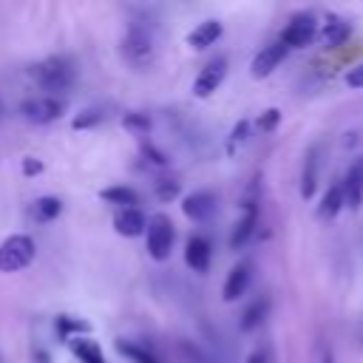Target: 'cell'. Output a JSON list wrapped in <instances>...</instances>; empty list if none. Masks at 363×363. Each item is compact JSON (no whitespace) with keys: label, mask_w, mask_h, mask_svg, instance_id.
Here are the masks:
<instances>
[{"label":"cell","mask_w":363,"mask_h":363,"mask_svg":"<svg viewBox=\"0 0 363 363\" xmlns=\"http://www.w3.org/2000/svg\"><path fill=\"white\" fill-rule=\"evenodd\" d=\"M57 329H60L62 335H68V332H85L88 326H85L82 320H68V318H57Z\"/></svg>","instance_id":"4316f807"},{"label":"cell","mask_w":363,"mask_h":363,"mask_svg":"<svg viewBox=\"0 0 363 363\" xmlns=\"http://www.w3.org/2000/svg\"><path fill=\"white\" fill-rule=\"evenodd\" d=\"M340 207H343V190H340V184H335V187L326 190V196H323V201L318 207V216L320 218H332V216L340 213Z\"/></svg>","instance_id":"d6986e66"},{"label":"cell","mask_w":363,"mask_h":363,"mask_svg":"<svg viewBox=\"0 0 363 363\" xmlns=\"http://www.w3.org/2000/svg\"><path fill=\"white\" fill-rule=\"evenodd\" d=\"M43 170V162H37V159H23V173L26 176H37Z\"/></svg>","instance_id":"f546056e"},{"label":"cell","mask_w":363,"mask_h":363,"mask_svg":"<svg viewBox=\"0 0 363 363\" xmlns=\"http://www.w3.org/2000/svg\"><path fill=\"white\" fill-rule=\"evenodd\" d=\"M218 37H221V23H218V20H204V23H199V26L187 34V45L196 48V51H204V48L213 45Z\"/></svg>","instance_id":"4fadbf2b"},{"label":"cell","mask_w":363,"mask_h":363,"mask_svg":"<svg viewBox=\"0 0 363 363\" xmlns=\"http://www.w3.org/2000/svg\"><path fill=\"white\" fill-rule=\"evenodd\" d=\"M315 187H318V150L312 147V150H309V156H306V162H303V176H301V196H303V199H312Z\"/></svg>","instance_id":"2e32d148"},{"label":"cell","mask_w":363,"mask_h":363,"mask_svg":"<svg viewBox=\"0 0 363 363\" xmlns=\"http://www.w3.org/2000/svg\"><path fill=\"white\" fill-rule=\"evenodd\" d=\"M247 363H267V357H264L261 352H252V354L247 357Z\"/></svg>","instance_id":"1f68e13d"},{"label":"cell","mask_w":363,"mask_h":363,"mask_svg":"<svg viewBox=\"0 0 363 363\" xmlns=\"http://www.w3.org/2000/svg\"><path fill=\"white\" fill-rule=\"evenodd\" d=\"M278 119H281V111L269 108V111H264V113L258 116V128H261V130H272V128L278 125Z\"/></svg>","instance_id":"484cf974"},{"label":"cell","mask_w":363,"mask_h":363,"mask_svg":"<svg viewBox=\"0 0 363 363\" xmlns=\"http://www.w3.org/2000/svg\"><path fill=\"white\" fill-rule=\"evenodd\" d=\"M122 54L133 68H142L153 60V34L142 26H130L122 40Z\"/></svg>","instance_id":"3957f363"},{"label":"cell","mask_w":363,"mask_h":363,"mask_svg":"<svg viewBox=\"0 0 363 363\" xmlns=\"http://www.w3.org/2000/svg\"><path fill=\"white\" fill-rule=\"evenodd\" d=\"M125 125L128 128H136V130H147L150 128V119L147 116H139V113H130V116H125Z\"/></svg>","instance_id":"f1b7e54d"},{"label":"cell","mask_w":363,"mask_h":363,"mask_svg":"<svg viewBox=\"0 0 363 363\" xmlns=\"http://www.w3.org/2000/svg\"><path fill=\"white\" fill-rule=\"evenodd\" d=\"M20 113L34 125H45V122H54L62 113V102L54 99V96H31L20 105Z\"/></svg>","instance_id":"8992f818"},{"label":"cell","mask_w":363,"mask_h":363,"mask_svg":"<svg viewBox=\"0 0 363 363\" xmlns=\"http://www.w3.org/2000/svg\"><path fill=\"white\" fill-rule=\"evenodd\" d=\"M315 31H318V23H315L312 14H295L292 23L284 28L281 43L286 48H306L315 40Z\"/></svg>","instance_id":"5b68a950"},{"label":"cell","mask_w":363,"mask_h":363,"mask_svg":"<svg viewBox=\"0 0 363 363\" xmlns=\"http://www.w3.org/2000/svg\"><path fill=\"white\" fill-rule=\"evenodd\" d=\"M224 77H227V60L218 57V60H213L210 65L201 68V74H199L196 82H193V94H196L199 99H207V96L224 82Z\"/></svg>","instance_id":"52a82bcc"},{"label":"cell","mask_w":363,"mask_h":363,"mask_svg":"<svg viewBox=\"0 0 363 363\" xmlns=\"http://www.w3.org/2000/svg\"><path fill=\"white\" fill-rule=\"evenodd\" d=\"M323 363H332V357H326V360H323Z\"/></svg>","instance_id":"d6a6232c"},{"label":"cell","mask_w":363,"mask_h":363,"mask_svg":"<svg viewBox=\"0 0 363 363\" xmlns=\"http://www.w3.org/2000/svg\"><path fill=\"white\" fill-rule=\"evenodd\" d=\"M346 37H349V26H346L343 20H329V23H326V28H323L326 45H340Z\"/></svg>","instance_id":"603a6c76"},{"label":"cell","mask_w":363,"mask_h":363,"mask_svg":"<svg viewBox=\"0 0 363 363\" xmlns=\"http://www.w3.org/2000/svg\"><path fill=\"white\" fill-rule=\"evenodd\" d=\"M173 247V224L167 216H153L147 224V252L153 261H164Z\"/></svg>","instance_id":"277c9868"},{"label":"cell","mask_w":363,"mask_h":363,"mask_svg":"<svg viewBox=\"0 0 363 363\" xmlns=\"http://www.w3.org/2000/svg\"><path fill=\"white\" fill-rule=\"evenodd\" d=\"M71 349H74V354L79 357V363H105V357H102V352H99V346H96L94 340L74 337V340H71Z\"/></svg>","instance_id":"e0dca14e"},{"label":"cell","mask_w":363,"mask_h":363,"mask_svg":"<svg viewBox=\"0 0 363 363\" xmlns=\"http://www.w3.org/2000/svg\"><path fill=\"white\" fill-rule=\"evenodd\" d=\"M31 77L37 79V85L43 91H65L74 82V68H71L68 60L51 57V60H43L40 65H34L31 68Z\"/></svg>","instance_id":"6da1fadb"},{"label":"cell","mask_w":363,"mask_h":363,"mask_svg":"<svg viewBox=\"0 0 363 363\" xmlns=\"http://www.w3.org/2000/svg\"><path fill=\"white\" fill-rule=\"evenodd\" d=\"M182 210H184V216L193 218V221H207V218L216 213V196H213L210 190L190 193V196H184Z\"/></svg>","instance_id":"9c48e42d"},{"label":"cell","mask_w":363,"mask_h":363,"mask_svg":"<svg viewBox=\"0 0 363 363\" xmlns=\"http://www.w3.org/2000/svg\"><path fill=\"white\" fill-rule=\"evenodd\" d=\"M286 45L278 40V43H272V45H267V48H261L255 57H252V65H250V71H252V77H269L281 62H284V57H286Z\"/></svg>","instance_id":"ba28073f"},{"label":"cell","mask_w":363,"mask_h":363,"mask_svg":"<svg viewBox=\"0 0 363 363\" xmlns=\"http://www.w3.org/2000/svg\"><path fill=\"white\" fill-rule=\"evenodd\" d=\"M116 352L125 354L130 363H159V357L153 352H147V349H142L136 343H128V340H116Z\"/></svg>","instance_id":"ffe728a7"},{"label":"cell","mask_w":363,"mask_h":363,"mask_svg":"<svg viewBox=\"0 0 363 363\" xmlns=\"http://www.w3.org/2000/svg\"><path fill=\"white\" fill-rule=\"evenodd\" d=\"M102 119H105V113H102L99 108H88V111H82L79 116H74L71 128H74V130H85V128H94V125L102 122Z\"/></svg>","instance_id":"cb8c5ba5"},{"label":"cell","mask_w":363,"mask_h":363,"mask_svg":"<svg viewBox=\"0 0 363 363\" xmlns=\"http://www.w3.org/2000/svg\"><path fill=\"white\" fill-rule=\"evenodd\" d=\"M340 190H343V204H349L352 210L360 207V201H363V159H357L349 167L346 182L340 184Z\"/></svg>","instance_id":"30bf717a"},{"label":"cell","mask_w":363,"mask_h":363,"mask_svg":"<svg viewBox=\"0 0 363 363\" xmlns=\"http://www.w3.org/2000/svg\"><path fill=\"white\" fill-rule=\"evenodd\" d=\"M250 286V267L247 264H238L230 269L227 281H224V301H238Z\"/></svg>","instance_id":"9a60e30c"},{"label":"cell","mask_w":363,"mask_h":363,"mask_svg":"<svg viewBox=\"0 0 363 363\" xmlns=\"http://www.w3.org/2000/svg\"><path fill=\"white\" fill-rule=\"evenodd\" d=\"M113 227H116V233H119V235L133 238V235H142V233H145L147 221H145V216H142L136 207H125V210H119V213H116Z\"/></svg>","instance_id":"7c38bea8"},{"label":"cell","mask_w":363,"mask_h":363,"mask_svg":"<svg viewBox=\"0 0 363 363\" xmlns=\"http://www.w3.org/2000/svg\"><path fill=\"white\" fill-rule=\"evenodd\" d=\"M179 182H159V187H156V196L162 199V201H170V199H176L179 196Z\"/></svg>","instance_id":"d4e9b609"},{"label":"cell","mask_w":363,"mask_h":363,"mask_svg":"<svg viewBox=\"0 0 363 363\" xmlns=\"http://www.w3.org/2000/svg\"><path fill=\"white\" fill-rule=\"evenodd\" d=\"M255 221H258V210H255V204H247L244 216L235 221L233 235H230V247H233V250H238V247H244V244L250 241V235L255 233Z\"/></svg>","instance_id":"5bb4252c"},{"label":"cell","mask_w":363,"mask_h":363,"mask_svg":"<svg viewBox=\"0 0 363 363\" xmlns=\"http://www.w3.org/2000/svg\"><path fill=\"white\" fill-rule=\"evenodd\" d=\"M34 363H51V360H48V354H45L43 349H37V352H34Z\"/></svg>","instance_id":"4dcf8cb0"},{"label":"cell","mask_w":363,"mask_h":363,"mask_svg":"<svg viewBox=\"0 0 363 363\" xmlns=\"http://www.w3.org/2000/svg\"><path fill=\"white\" fill-rule=\"evenodd\" d=\"M264 318H267V301H252V303L244 309L238 326H241V332H252L255 326H261Z\"/></svg>","instance_id":"ac0fdd59"},{"label":"cell","mask_w":363,"mask_h":363,"mask_svg":"<svg viewBox=\"0 0 363 363\" xmlns=\"http://www.w3.org/2000/svg\"><path fill=\"white\" fill-rule=\"evenodd\" d=\"M34 258V241L28 235H11L0 244V272H17Z\"/></svg>","instance_id":"7a4b0ae2"},{"label":"cell","mask_w":363,"mask_h":363,"mask_svg":"<svg viewBox=\"0 0 363 363\" xmlns=\"http://www.w3.org/2000/svg\"><path fill=\"white\" fill-rule=\"evenodd\" d=\"M102 199L111 204H122V207H133L139 201L133 187H108V190H102Z\"/></svg>","instance_id":"7402d4cb"},{"label":"cell","mask_w":363,"mask_h":363,"mask_svg":"<svg viewBox=\"0 0 363 363\" xmlns=\"http://www.w3.org/2000/svg\"><path fill=\"white\" fill-rule=\"evenodd\" d=\"M60 213H62V201L54 199V196H43V199L34 201V216H37V221H51V218H57Z\"/></svg>","instance_id":"44dd1931"},{"label":"cell","mask_w":363,"mask_h":363,"mask_svg":"<svg viewBox=\"0 0 363 363\" xmlns=\"http://www.w3.org/2000/svg\"><path fill=\"white\" fill-rule=\"evenodd\" d=\"M346 85H349V88H363V62L354 65V68L346 74Z\"/></svg>","instance_id":"83f0119b"},{"label":"cell","mask_w":363,"mask_h":363,"mask_svg":"<svg viewBox=\"0 0 363 363\" xmlns=\"http://www.w3.org/2000/svg\"><path fill=\"white\" fill-rule=\"evenodd\" d=\"M210 255H213V252H210V241L201 238V235H193V238L187 241V247H184V261H187V267L196 269V272H207Z\"/></svg>","instance_id":"8fae6325"}]
</instances>
